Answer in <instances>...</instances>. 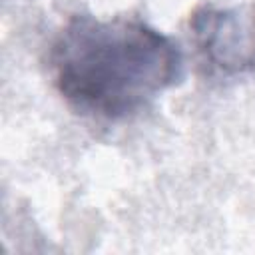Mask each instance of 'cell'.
<instances>
[{
  "label": "cell",
  "mask_w": 255,
  "mask_h": 255,
  "mask_svg": "<svg viewBox=\"0 0 255 255\" xmlns=\"http://www.w3.org/2000/svg\"><path fill=\"white\" fill-rule=\"evenodd\" d=\"M48 60L68 106L104 122L137 116L183 76V54L171 36L122 16H72L56 34Z\"/></svg>",
  "instance_id": "cell-1"
},
{
  "label": "cell",
  "mask_w": 255,
  "mask_h": 255,
  "mask_svg": "<svg viewBox=\"0 0 255 255\" xmlns=\"http://www.w3.org/2000/svg\"><path fill=\"white\" fill-rule=\"evenodd\" d=\"M191 30L211 68L229 76L255 68V4L241 8L203 6L191 16Z\"/></svg>",
  "instance_id": "cell-2"
}]
</instances>
